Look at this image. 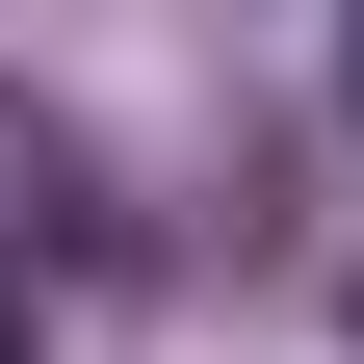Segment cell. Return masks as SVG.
<instances>
[{
  "label": "cell",
  "mask_w": 364,
  "mask_h": 364,
  "mask_svg": "<svg viewBox=\"0 0 364 364\" xmlns=\"http://www.w3.org/2000/svg\"><path fill=\"white\" fill-rule=\"evenodd\" d=\"M0 364H26V312H0Z\"/></svg>",
  "instance_id": "6da1fadb"
}]
</instances>
